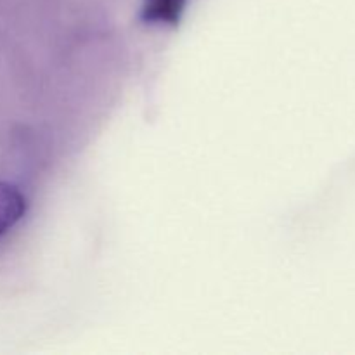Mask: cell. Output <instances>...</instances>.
Returning a JSON list of instances; mask_svg holds the SVG:
<instances>
[{"label":"cell","mask_w":355,"mask_h":355,"mask_svg":"<svg viewBox=\"0 0 355 355\" xmlns=\"http://www.w3.org/2000/svg\"><path fill=\"white\" fill-rule=\"evenodd\" d=\"M26 208V198L16 186L0 182V239L23 220Z\"/></svg>","instance_id":"6da1fadb"},{"label":"cell","mask_w":355,"mask_h":355,"mask_svg":"<svg viewBox=\"0 0 355 355\" xmlns=\"http://www.w3.org/2000/svg\"><path fill=\"white\" fill-rule=\"evenodd\" d=\"M189 0H142L141 19L146 24L177 26Z\"/></svg>","instance_id":"7a4b0ae2"}]
</instances>
